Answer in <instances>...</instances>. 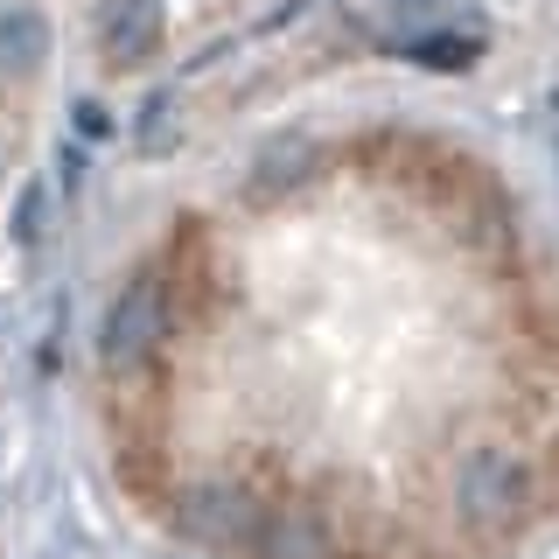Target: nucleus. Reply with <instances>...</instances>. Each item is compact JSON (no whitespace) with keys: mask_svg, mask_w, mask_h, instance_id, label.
I'll return each mask as SVG.
<instances>
[{"mask_svg":"<svg viewBox=\"0 0 559 559\" xmlns=\"http://www.w3.org/2000/svg\"><path fill=\"white\" fill-rule=\"evenodd\" d=\"M154 43H162V0H112V14H105V49H112L119 63H140Z\"/></svg>","mask_w":559,"mask_h":559,"instance_id":"nucleus-3","label":"nucleus"},{"mask_svg":"<svg viewBox=\"0 0 559 559\" xmlns=\"http://www.w3.org/2000/svg\"><path fill=\"white\" fill-rule=\"evenodd\" d=\"M35 231H43V189H22V203H14V238L35 245Z\"/></svg>","mask_w":559,"mask_h":559,"instance_id":"nucleus-4","label":"nucleus"},{"mask_svg":"<svg viewBox=\"0 0 559 559\" xmlns=\"http://www.w3.org/2000/svg\"><path fill=\"white\" fill-rule=\"evenodd\" d=\"M49 57V14L43 8H0V78H28Z\"/></svg>","mask_w":559,"mask_h":559,"instance_id":"nucleus-2","label":"nucleus"},{"mask_svg":"<svg viewBox=\"0 0 559 559\" xmlns=\"http://www.w3.org/2000/svg\"><path fill=\"white\" fill-rule=\"evenodd\" d=\"M266 273L154 266L259 329L238 419L154 476L203 559H538L559 546V238L441 119L287 127L238 175Z\"/></svg>","mask_w":559,"mask_h":559,"instance_id":"nucleus-1","label":"nucleus"}]
</instances>
